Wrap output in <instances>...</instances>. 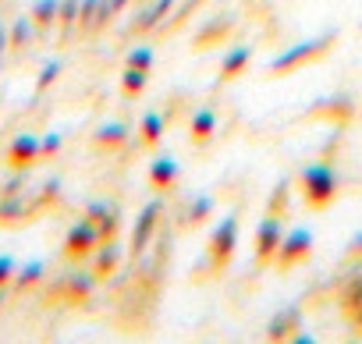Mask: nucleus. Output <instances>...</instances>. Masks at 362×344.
Wrapping results in <instances>:
<instances>
[{
    "label": "nucleus",
    "mask_w": 362,
    "mask_h": 344,
    "mask_svg": "<svg viewBox=\"0 0 362 344\" xmlns=\"http://www.w3.org/2000/svg\"><path fill=\"white\" fill-rule=\"evenodd\" d=\"M174 4H177V0H153V8H146V11L139 15L135 32H149V29H156L160 22H167V18L174 15Z\"/></svg>",
    "instance_id": "a211bd4d"
},
{
    "label": "nucleus",
    "mask_w": 362,
    "mask_h": 344,
    "mask_svg": "<svg viewBox=\"0 0 362 344\" xmlns=\"http://www.w3.org/2000/svg\"><path fill=\"white\" fill-rule=\"evenodd\" d=\"M160 217H163V199H153V203L142 206V213L135 217V227H132V249H135V252H142V249L149 245V238H153Z\"/></svg>",
    "instance_id": "1a4fd4ad"
},
{
    "label": "nucleus",
    "mask_w": 362,
    "mask_h": 344,
    "mask_svg": "<svg viewBox=\"0 0 362 344\" xmlns=\"http://www.w3.org/2000/svg\"><path fill=\"white\" fill-rule=\"evenodd\" d=\"M11 50V32H8V25L4 22H0V57H4Z\"/></svg>",
    "instance_id": "72a5a7b5"
},
{
    "label": "nucleus",
    "mask_w": 362,
    "mask_h": 344,
    "mask_svg": "<svg viewBox=\"0 0 362 344\" xmlns=\"http://www.w3.org/2000/svg\"><path fill=\"white\" fill-rule=\"evenodd\" d=\"M25 217H29V203H22L18 196H8L0 203V224H18Z\"/></svg>",
    "instance_id": "5701e85b"
},
{
    "label": "nucleus",
    "mask_w": 362,
    "mask_h": 344,
    "mask_svg": "<svg viewBox=\"0 0 362 344\" xmlns=\"http://www.w3.org/2000/svg\"><path fill=\"white\" fill-rule=\"evenodd\" d=\"M43 263H29V266H22L18 273H15V291H29L36 280H43Z\"/></svg>",
    "instance_id": "a878e982"
},
{
    "label": "nucleus",
    "mask_w": 362,
    "mask_h": 344,
    "mask_svg": "<svg viewBox=\"0 0 362 344\" xmlns=\"http://www.w3.org/2000/svg\"><path fill=\"white\" fill-rule=\"evenodd\" d=\"M40 160H43V142H40V135L22 131V135L11 138V146H8V167H11V170H29V167L40 163Z\"/></svg>",
    "instance_id": "0eeeda50"
},
{
    "label": "nucleus",
    "mask_w": 362,
    "mask_h": 344,
    "mask_svg": "<svg viewBox=\"0 0 362 344\" xmlns=\"http://www.w3.org/2000/svg\"><path fill=\"white\" fill-rule=\"evenodd\" d=\"M15 273H18V263L11 256H0V287L15 284Z\"/></svg>",
    "instance_id": "2f4dec72"
},
{
    "label": "nucleus",
    "mask_w": 362,
    "mask_h": 344,
    "mask_svg": "<svg viewBox=\"0 0 362 344\" xmlns=\"http://www.w3.org/2000/svg\"><path fill=\"white\" fill-rule=\"evenodd\" d=\"M40 142H43V156H57L61 146H64V135H61V131H50V135H43Z\"/></svg>",
    "instance_id": "473e14b6"
},
{
    "label": "nucleus",
    "mask_w": 362,
    "mask_h": 344,
    "mask_svg": "<svg viewBox=\"0 0 362 344\" xmlns=\"http://www.w3.org/2000/svg\"><path fill=\"white\" fill-rule=\"evenodd\" d=\"M252 61V47H231L224 57H221V82H235Z\"/></svg>",
    "instance_id": "dca6fc26"
},
{
    "label": "nucleus",
    "mask_w": 362,
    "mask_h": 344,
    "mask_svg": "<svg viewBox=\"0 0 362 344\" xmlns=\"http://www.w3.org/2000/svg\"><path fill=\"white\" fill-rule=\"evenodd\" d=\"M124 64H128V68H139V71H153L156 57H153V50H149V47H132V50H128V57H124Z\"/></svg>",
    "instance_id": "bb28decb"
},
{
    "label": "nucleus",
    "mask_w": 362,
    "mask_h": 344,
    "mask_svg": "<svg viewBox=\"0 0 362 344\" xmlns=\"http://www.w3.org/2000/svg\"><path fill=\"white\" fill-rule=\"evenodd\" d=\"M110 4H114V11H124V8L132 4V0H110Z\"/></svg>",
    "instance_id": "c9c22d12"
},
{
    "label": "nucleus",
    "mask_w": 362,
    "mask_h": 344,
    "mask_svg": "<svg viewBox=\"0 0 362 344\" xmlns=\"http://www.w3.org/2000/svg\"><path fill=\"white\" fill-rule=\"evenodd\" d=\"M103 245V235L96 231V224L86 217V220H78V224H71L68 227V235H64V259H71V263H78V259H89V256H96V249Z\"/></svg>",
    "instance_id": "39448f33"
},
{
    "label": "nucleus",
    "mask_w": 362,
    "mask_h": 344,
    "mask_svg": "<svg viewBox=\"0 0 362 344\" xmlns=\"http://www.w3.org/2000/svg\"><path fill=\"white\" fill-rule=\"evenodd\" d=\"M163 128H167V117H163L160 110H149V114H142V121H139V138H142L146 146H156V142L163 138Z\"/></svg>",
    "instance_id": "6ab92c4d"
},
{
    "label": "nucleus",
    "mask_w": 362,
    "mask_h": 344,
    "mask_svg": "<svg viewBox=\"0 0 362 344\" xmlns=\"http://www.w3.org/2000/svg\"><path fill=\"white\" fill-rule=\"evenodd\" d=\"M309 256H313V231L298 224V227L284 231V242H281V249H277L274 266H277L281 273H291V270H295V266H302Z\"/></svg>",
    "instance_id": "20e7f679"
},
{
    "label": "nucleus",
    "mask_w": 362,
    "mask_h": 344,
    "mask_svg": "<svg viewBox=\"0 0 362 344\" xmlns=\"http://www.w3.org/2000/svg\"><path fill=\"white\" fill-rule=\"evenodd\" d=\"M96 4H100V0H82V8H78V29H82V32H93Z\"/></svg>",
    "instance_id": "c756f323"
},
{
    "label": "nucleus",
    "mask_w": 362,
    "mask_h": 344,
    "mask_svg": "<svg viewBox=\"0 0 362 344\" xmlns=\"http://www.w3.org/2000/svg\"><path fill=\"white\" fill-rule=\"evenodd\" d=\"M86 217L96 224V231L103 235V242H114V235H117V227H121V210H117L114 203L96 199V203L86 206Z\"/></svg>",
    "instance_id": "9d476101"
},
{
    "label": "nucleus",
    "mask_w": 362,
    "mask_h": 344,
    "mask_svg": "<svg viewBox=\"0 0 362 344\" xmlns=\"http://www.w3.org/2000/svg\"><path fill=\"white\" fill-rule=\"evenodd\" d=\"M238 235H242V217L238 213H224L221 224L210 231V242H206V256H210V266L214 270H224L235 259Z\"/></svg>",
    "instance_id": "7ed1b4c3"
},
{
    "label": "nucleus",
    "mask_w": 362,
    "mask_h": 344,
    "mask_svg": "<svg viewBox=\"0 0 362 344\" xmlns=\"http://www.w3.org/2000/svg\"><path fill=\"white\" fill-rule=\"evenodd\" d=\"M214 210H217V203H214V196H196L192 203H189V210H185V227H199L206 217H214Z\"/></svg>",
    "instance_id": "aec40b11"
},
{
    "label": "nucleus",
    "mask_w": 362,
    "mask_h": 344,
    "mask_svg": "<svg viewBox=\"0 0 362 344\" xmlns=\"http://www.w3.org/2000/svg\"><path fill=\"white\" fill-rule=\"evenodd\" d=\"M121 266V249L114 245V242H107V245H100L96 249V277H107V273H114Z\"/></svg>",
    "instance_id": "412c9836"
},
{
    "label": "nucleus",
    "mask_w": 362,
    "mask_h": 344,
    "mask_svg": "<svg viewBox=\"0 0 362 344\" xmlns=\"http://www.w3.org/2000/svg\"><path fill=\"white\" fill-rule=\"evenodd\" d=\"M177 178H181V163H177L170 153H163V156H156V160L149 163V185H153V189L163 192V189H170Z\"/></svg>",
    "instance_id": "f8f14e48"
},
{
    "label": "nucleus",
    "mask_w": 362,
    "mask_h": 344,
    "mask_svg": "<svg viewBox=\"0 0 362 344\" xmlns=\"http://www.w3.org/2000/svg\"><path fill=\"white\" fill-rule=\"evenodd\" d=\"M146 82H149V71H139V68H128L124 64V75H121V93L132 100V96H139L142 89H146Z\"/></svg>",
    "instance_id": "b1692460"
},
{
    "label": "nucleus",
    "mask_w": 362,
    "mask_h": 344,
    "mask_svg": "<svg viewBox=\"0 0 362 344\" xmlns=\"http://www.w3.org/2000/svg\"><path fill=\"white\" fill-rule=\"evenodd\" d=\"M132 138V131L124 128V124H117V121H110V124H100L96 131H93V149H107V153H114V149H121L124 142Z\"/></svg>",
    "instance_id": "4468645a"
},
{
    "label": "nucleus",
    "mask_w": 362,
    "mask_h": 344,
    "mask_svg": "<svg viewBox=\"0 0 362 344\" xmlns=\"http://www.w3.org/2000/svg\"><path fill=\"white\" fill-rule=\"evenodd\" d=\"M334 43H337V32H323V36H316V40L295 43V47H288L284 54H277V57L267 64V71H270V75L295 71V68H302V64H309V61H320V57H323Z\"/></svg>",
    "instance_id": "f03ea898"
},
{
    "label": "nucleus",
    "mask_w": 362,
    "mask_h": 344,
    "mask_svg": "<svg viewBox=\"0 0 362 344\" xmlns=\"http://www.w3.org/2000/svg\"><path fill=\"white\" fill-rule=\"evenodd\" d=\"M61 61H50V64H43V71H40V78H36V93H47L54 82H57V75H61Z\"/></svg>",
    "instance_id": "c85d7f7f"
},
{
    "label": "nucleus",
    "mask_w": 362,
    "mask_h": 344,
    "mask_svg": "<svg viewBox=\"0 0 362 344\" xmlns=\"http://www.w3.org/2000/svg\"><path fill=\"white\" fill-rule=\"evenodd\" d=\"M78 8H82V0H61V15H57L61 40H68V36L78 29Z\"/></svg>",
    "instance_id": "4be33fe9"
},
{
    "label": "nucleus",
    "mask_w": 362,
    "mask_h": 344,
    "mask_svg": "<svg viewBox=\"0 0 362 344\" xmlns=\"http://www.w3.org/2000/svg\"><path fill=\"white\" fill-rule=\"evenodd\" d=\"M358 252H362V235H355L351 245H348V256H358Z\"/></svg>",
    "instance_id": "f704fd0d"
},
{
    "label": "nucleus",
    "mask_w": 362,
    "mask_h": 344,
    "mask_svg": "<svg viewBox=\"0 0 362 344\" xmlns=\"http://www.w3.org/2000/svg\"><path fill=\"white\" fill-rule=\"evenodd\" d=\"M93 291H96V273H68V277H61V280L54 284L50 295H54L57 302L78 305V302H86Z\"/></svg>",
    "instance_id": "6e6552de"
},
{
    "label": "nucleus",
    "mask_w": 362,
    "mask_h": 344,
    "mask_svg": "<svg viewBox=\"0 0 362 344\" xmlns=\"http://www.w3.org/2000/svg\"><path fill=\"white\" fill-rule=\"evenodd\" d=\"M8 32H11V50H25L36 36V25H33V18H18Z\"/></svg>",
    "instance_id": "393cba45"
},
{
    "label": "nucleus",
    "mask_w": 362,
    "mask_h": 344,
    "mask_svg": "<svg viewBox=\"0 0 362 344\" xmlns=\"http://www.w3.org/2000/svg\"><path fill=\"white\" fill-rule=\"evenodd\" d=\"M288 199H291V185H288V182H281V185L274 189V196H270V210H267V213H277V217H284V210H288Z\"/></svg>",
    "instance_id": "cd10ccee"
},
{
    "label": "nucleus",
    "mask_w": 362,
    "mask_h": 344,
    "mask_svg": "<svg viewBox=\"0 0 362 344\" xmlns=\"http://www.w3.org/2000/svg\"><path fill=\"white\" fill-rule=\"evenodd\" d=\"M281 242H284V217L267 213V217L259 220V227H256V266H259V270L274 266Z\"/></svg>",
    "instance_id": "423d86ee"
},
{
    "label": "nucleus",
    "mask_w": 362,
    "mask_h": 344,
    "mask_svg": "<svg viewBox=\"0 0 362 344\" xmlns=\"http://www.w3.org/2000/svg\"><path fill=\"white\" fill-rule=\"evenodd\" d=\"M341 312L355 330H362V277H351L341 287Z\"/></svg>",
    "instance_id": "9b49d317"
},
{
    "label": "nucleus",
    "mask_w": 362,
    "mask_h": 344,
    "mask_svg": "<svg viewBox=\"0 0 362 344\" xmlns=\"http://www.w3.org/2000/svg\"><path fill=\"white\" fill-rule=\"evenodd\" d=\"M291 330H302V309H298V305L281 309V312L270 319L267 337H270V340H291Z\"/></svg>",
    "instance_id": "ddd939ff"
},
{
    "label": "nucleus",
    "mask_w": 362,
    "mask_h": 344,
    "mask_svg": "<svg viewBox=\"0 0 362 344\" xmlns=\"http://www.w3.org/2000/svg\"><path fill=\"white\" fill-rule=\"evenodd\" d=\"M298 185H302L298 192H302L309 210H327L341 192V174L330 163H305L298 174Z\"/></svg>",
    "instance_id": "f257e3e1"
},
{
    "label": "nucleus",
    "mask_w": 362,
    "mask_h": 344,
    "mask_svg": "<svg viewBox=\"0 0 362 344\" xmlns=\"http://www.w3.org/2000/svg\"><path fill=\"white\" fill-rule=\"evenodd\" d=\"M57 15H61V0H36L33 4V25L40 36H47L50 29H57Z\"/></svg>",
    "instance_id": "f3484780"
},
{
    "label": "nucleus",
    "mask_w": 362,
    "mask_h": 344,
    "mask_svg": "<svg viewBox=\"0 0 362 344\" xmlns=\"http://www.w3.org/2000/svg\"><path fill=\"white\" fill-rule=\"evenodd\" d=\"M217 128H221L217 114H214L210 107H203V110H196L192 121H189V138H192L196 146H203V142H210V138L217 135Z\"/></svg>",
    "instance_id": "2eb2a0df"
},
{
    "label": "nucleus",
    "mask_w": 362,
    "mask_h": 344,
    "mask_svg": "<svg viewBox=\"0 0 362 344\" xmlns=\"http://www.w3.org/2000/svg\"><path fill=\"white\" fill-rule=\"evenodd\" d=\"M114 15H117V11H114V4H110V0H100V4H96V18H93V32L107 29V22H110Z\"/></svg>",
    "instance_id": "7c9ffc66"
}]
</instances>
